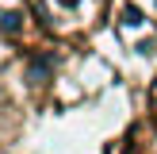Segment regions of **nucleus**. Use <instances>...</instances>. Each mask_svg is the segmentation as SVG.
I'll use <instances>...</instances> for the list:
<instances>
[{"label": "nucleus", "instance_id": "nucleus-1", "mask_svg": "<svg viewBox=\"0 0 157 154\" xmlns=\"http://www.w3.org/2000/svg\"><path fill=\"white\" fill-rule=\"evenodd\" d=\"M19 27H23V15H19V12H4V15H0V31H8V35H15Z\"/></svg>", "mask_w": 157, "mask_h": 154}, {"label": "nucleus", "instance_id": "nucleus-2", "mask_svg": "<svg viewBox=\"0 0 157 154\" xmlns=\"http://www.w3.org/2000/svg\"><path fill=\"white\" fill-rule=\"evenodd\" d=\"M123 23H127V27H142L146 19H142V12H138L134 4H127V8H123Z\"/></svg>", "mask_w": 157, "mask_h": 154}, {"label": "nucleus", "instance_id": "nucleus-3", "mask_svg": "<svg viewBox=\"0 0 157 154\" xmlns=\"http://www.w3.org/2000/svg\"><path fill=\"white\" fill-rule=\"evenodd\" d=\"M50 69V58H31V77H42Z\"/></svg>", "mask_w": 157, "mask_h": 154}]
</instances>
